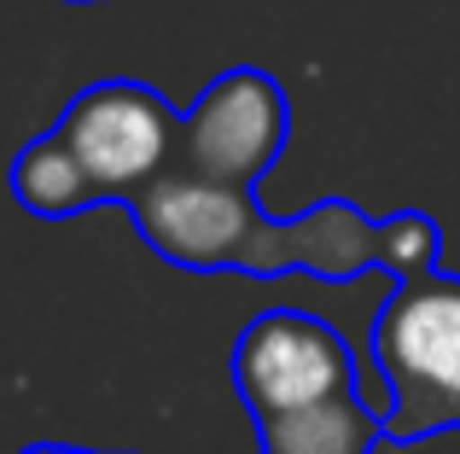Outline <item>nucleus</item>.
<instances>
[{
	"label": "nucleus",
	"mask_w": 460,
	"mask_h": 454,
	"mask_svg": "<svg viewBox=\"0 0 460 454\" xmlns=\"http://www.w3.org/2000/svg\"><path fill=\"white\" fill-rule=\"evenodd\" d=\"M227 367H234V390L245 397L251 420H274V414L361 390L356 350L344 344V332L314 315H292V309L251 320Z\"/></svg>",
	"instance_id": "20e7f679"
},
{
	"label": "nucleus",
	"mask_w": 460,
	"mask_h": 454,
	"mask_svg": "<svg viewBox=\"0 0 460 454\" xmlns=\"http://www.w3.org/2000/svg\"><path fill=\"white\" fill-rule=\"evenodd\" d=\"M123 210L169 268L222 274V268H234L239 245H245V227L257 216V187H222V181H204V175L169 163Z\"/></svg>",
	"instance_id": "39448f33"
},
{
	"label": "nucleus",
	"mask_w": 460,
	"mask_h": 454,
	"mask_svg": "<svg viewBox=\"0 0 460 454\" xmlns=\"http://www.w3.org/2000/svg\"><path fill=\"white\" fill-rule=\"evenodd\" d=\"M257 443L262 454H373L379 443H391V432L361 390H344V397L257 420Z\"/></svg>",
	"instance_id": "423d86ee"
},
{
	"label": "nucleus",
	"mask_w": 460,
	"mask_h": 454,
	"mask_svg": "<svg viewBox=\"0 0 460 454\" xmlns=\"http://www.w3.org/2000/svg\"><path fill=\"white\" fill-rule=\"evenodd\" d=\"M23 454H88V449H58V443H35V449H23Z\"/></svg>",
	"instance_id": "6e6552de"
},
{
	"label": "nucleus",
	"mask_w": 460,
	"mask_h": 454,
	"mask_svg": "<svg viewBox=\"0 0 460 454\" xmlns=\"http://www.w3.org/2000/svg\"><path fill=\"white\" fill-rule=\"evenodd\" d=\"M53 128L70 140L105 205L146 193L181 152V111L146 82H93L65 105Z\"/></svg>",
	"instance_id": "f03ea898"
},
{
	"label": "nucleus",
	"mask_w": 460,
	"mask_h": 454,
	"mask_svg": "<svg viewBox=\"0 0 460 454\" xmlns=\"http://www.w3.org/2000/svg\"><path fill=\"white\" fill-rule=\"evenodd\" d=\"M70 6H93V0H70Z\"/></svg>",
	"instance_id": "1a4fd4ad"
},
{
	"label": "nucleus",
	"mask_w": 460,
	"mask_h": 454,
	"mask_svg": "<svg viewBox=\"0 0 460 454\" xmlns=\"http://www.w3.org/2000/svg\"><path fill=\"white\" fill-rule=\"evenodd\" d=\"M12 193H18V205L30 210V216H41V222H65V216H82V210L105 205L100 187H93V175L82 170V158L70 152V140L58 135V128L35 135L30 146L12 158Z\"/></svg>",
	"instance_id": "0eeeda50"
},
{
	"label": "nucleus",
	"mask_w": 460,
	"mask_h": 454,
	"mask_svg": "<svg viewBox=\"0 0 460 454\" xmlns=\"http://www.w3.org/2000/svg\"><path fill=\"white\" fill-rule=\"evenodd\" d=\"M286 135H292L286 88L269 70L239 65V70H222L192 100V111L181 117L175 163L222 187H257L269 175V163L286 152Z\"/></svg>",
	"instance_id": "7ed1b4c3"
},
{
	"label": "nucleus",
	"mask_w": 460,
	"mask_h": 454,
	"mask_svg": "<svg viewBox=\"0 0 460 454\" xmlns=\"http://www.w3.org/2000/svg\"><path fill=\"white\" fill-rule=\"evenodd\" d=\"M373 355L391 397L385 432L396 449L460 425V280L438 268L396 280L373 320Z\"/></svg>",
	"instance_id": "f257e3e1"
}]
</instances>
